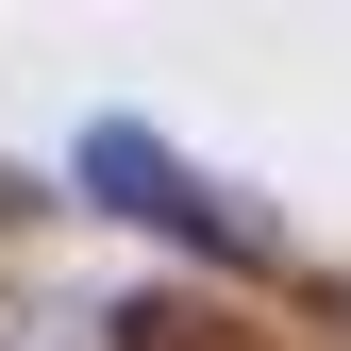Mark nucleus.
Here are the masks:
<instances>
[{"mask_svg":"<svg viewBox=\"0 0 351 351\" xmlns=\"http://www.w3.org/2000/svg\"><path fill=\"white\" fill-rule=\"evenodd\" d=\"M84 184H101L117 217H151V234H201V251H234V217H217V201H201V184H184L151 134H84Z\"/></svg>","mask_w":351,"mask_h":351,"instance_id":"obj_1","label":"nucleus"}]
</instances>
